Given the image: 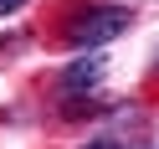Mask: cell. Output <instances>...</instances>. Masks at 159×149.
I'll use <instances>...</instances> for the list:
<instances>
[{
	"instance_id": "obj_1",
	"label": "cell",
	"mask_w": 159,
	"mask_h": 149,
	"mask_svg": "<svg viewBox=\"0 0 159 149\" xmlns=\"http://www.w3.org/2000/svg\"><path fill=\"white\" fill-rule=\"evenodd\" d=\"M128 31V11L123 5H93V11H82V16H72L67 21V41L72 46H103V41H113V36H123Z\"/></svg>"
},
{
	"instance_id": "obj_2",
	"label": "cell",
	"mask_w": 159,
	"mask_h": 149,
	"mask_svg": "<svg viewBox=\"0 0 159 149\" xmlns=\"http://www.w3.org/2000/svg\"><path fill=\"white\" fill-rule=\"evenodd\" d=\"M103 72H108L103 52H87V57H77V62L62 72V93H93V87L103 82Z\"/></svg>"
},
{
	"instance_id": "obj_3",
	"label": "cell",
	"mask_w": 159,
	"mask_h": 149,
	"mask_svg": "<svg viewBox=\"0 0 159 149\" xmlns=\"http://www.w3.org/2000/svg\"><path fill=\"white\" fill-rule=\"evenodd\" d=\"M21 5H26V0H0V16H16Z\"/></svg>"
},
{
	"instance_id": "obj_4",
	"label": "cell",
	"mask_w": 159,
	"mask_h": 149,
	"mask_svg": "<svg viewBox=\"0 0 159 149\" xmlns=\"http://www.w3.org/2000/svg\"><path fill=\"white\" fill-rule=\"evenodd\" d=\"M82 149H118V144H113V139H87Z\"/></svg>"
}]
</instances>
